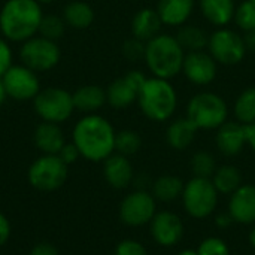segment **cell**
Returning a JSON list of instances; mask_svg holds the SVG:
<instances>
[{"label":"cell","mask_w":255,"mask_h":255,"mask_svg":"<svg viewBox=\"0 0 255 255\" xmlns=\"http://www.w3.org/2000/svg\"><path fill=\"white\" fill-rule=\"evenodd\" d=\"M145 49H146V42L139 40L133 36L123 43V55L128 61L143 60L145 58Z\"/></svg>","instance_id":"e575fe53"},{"label":"cell","mask_w":255,"mask_h":255,"mask_svg":"<svg viewBox=\"0 0 255 255\" xmlns=\"http://www.w3.org/2000/svg\"><path fill=\"white\" fill-rule=\"evenodd\" d=\"M137 105L148 120L164 123L176 112L178 93L169 79L146 76L137 97Z\"/></svg>","instance_id":"277c9868"},{"label":"cell","mask_w":255,"mask_h":255,"mask_svg":"<svg viewBox=\"0 0 255 255\" xmlns=\"http://www.w3.org/2000/svg\"><path fill=\"white\" fill-rule=\"evenodd\" d=\"M214 223H215V227L220 229V230H227V229H230V227L235 224V221H233L232 215L229 214V211H227V212H220V214H217Z\"/></svg>","instance_id":"60d3db41"},{"label":"cell","mask_w":255,"mask_h":255,"mask_svg":"<svg viewBox=\"0 0 255 255\" xmlns=\"http://www.w3.org/2000/svg\"><path fill=\"white\" fill-rule=\"evenodd\" d=\"M199 255H232L229 244L218 236H209L205 238L199 247H197Z\"/></svg>","instance_id":"836d02e7"},{"label":"cell","mask_w":255,"mask_h":255,"mask_svg":"<svg viewBox=\"0 0 255 255\" xmlns=\"http://www.w3.org/2000/svg\"><path fill=\"white\" fill-rule=\"evenodd\" d=\"M42 18L36 0H6L0 7V34L9 43H22L37 34Z\"/></svg>","instance_id":"7a4b0ae2"},{"label":"cell","mask_w":255,"mask_h":255,"mask_svg":"<svg viewBox=\"0 0 255 255\" xmlns=\"http://www.w3.org/2000/svg\"><path fill=\"white\" fill-rule=\"evenodd\" d=\"M229 214L235 224H255V185L244 184L232 196H229Z\"/></svg>","instance_id":"2e32d148"},{"label":"cell","mask_w":255,"mask_h":255,"mask_svg":"<svg viewBox=\"0 0 255 255\" xmlns=\"http://www.w3.org/2000/svg\"><path fill=\"white\" fill-rule=\"evenodd\" d=\"M233 21L236 25L245 33L255 28V3L250 0H244L241 4L236 6Z\"/></svg>","instance_id":"d6a6232c"},{"label":"cell","mask_w":255,"mask_h":255,"mask_svg":"<svg viewBox=\"0 0 255 255\" xmlns=\"http://www.w3.org/2000/svg\"><path fill=\"white\" fill-rule=\"evenodd\" d=\"M197 133L199 128L187 117L176 118L166 128V142L175 151H185L193 145Z\"/></svg>","instance_id":"7402d4cb"},{"label":"cell","mask_w":255,"mask_h":255,"mask_svg":"<svg viewBox=\"0 0 255 255\" xmlns=\"http://www.w3.org/2000/svg\"><path fill=\"white\" fill-rule=\"evenodd\" d=\"M6 99H7V94H6L4 85H3V82H1V79H0V108L3 106V103L6 102Z\"/></svg>","instance_id":"f6af8a7d"},{"label":"cell","mask_w":255,"mask_h":255,"mask_svg":"<svg viewBox=\"0 0 255 255\" xmlns=\"http://www.w3.org/2000/svg\"><path fill=\"white\" fill-rule=\"evenodd\" d=\"M163 25L164 24H163L157 9L143 7L134 13L131 24H130V30H131L133 37L143 40V42H149L151 39H154L155 36L160 34Z\"/></svg>","instance_id":"ffe728a7"},{"label":"cell","mask_w":255,"mask_h":255,"mask_svg":"<svg viewBox=\"0 0 255 255\" xmlns=\"http://www.w3.org/2000/svg\"><path fill=\"white\" fill-rule=\"evenodd\" d=\"M142 148V137L137 131L130 130V128H124L117 131L115 136V152L126 155V157H131L134 154H137Z\"/></svg>","instance_id":"f546056e"},{"label":"cell","mask_w":255,"mask_h":255,"mask_svg":"<svg viewBox=\"0 0 255 255\" xmlns=\"http://www.w3.org/2000/svg\"><path fill=\"white\" fill-rule=\"evenodd\" d=\"M157 203L151 191L134 190L121 200L118 209L120 220L128 227L148 226L157 214Z\"/></svg>","instance_id":"8fae6325"},{"label":"cell","mask_w":255,"mask_h":255,"mask_svg":"<svg viewBox=\"0 0 255 255\" xmlns=\"http://www.w3.org/2000/svg\"><path fill=\"white\" fill-rule=\"evenodd\" d=\"M40 6H43V4H51V3H54V0H36Z\"/></svg>","instance_id":"c3c4849f"},{"label":"cell","mask_w":255,"mask_h":255,"mask_svg":"<svg viewBox=\"0 0 255 255\" xmlns=\"http://www.w3.org/2000/svg\"><path fill=\"white\" fill-rule=\"evenodd\" d=\"M245 136H247V145L255 152V123L245 126Z\"/></svg>","instance_id":"7bdbcfd3"},{"label":"cell","mask_w":255,"mask_h":255,"mask_svg":"<svg viewBox=\"0 0 255 255\" xmlns=\"http://www.w3.org/2000/svg\"><path fill=\"white\" fill-rule=\"evenodd\" d=\"M182 73L193 85L205 87L215 81L218 73V63L208 51L187 52Z\"/></svg>","instance_id":"9a60e30c"},{"label":"cell","mask_w":255,"mask_h":255,"mask_svg":"<svg viewBox=\"0 0 255 255\" xmlns=\"http://www.w3.org/2000/svg\"><path fill=\"white\" fill-rule=\"evenodd\" d=\"M185 117L199 130H217L229 121V105L214 91H200L190 99Z\"/></svg>","instance_id":"5b68a950"},{"label":"cell","mask_w":255,"mask_h":255,"mask_svg":"<svg viewBox=\"0 0 255 255\" xmlns=\"http://www.w3.org/2000/svg\"><path fill=\"white\" fill-rule=\"evenodd\" d=\"M215 131L217 149L224 157H236L247 146L245 126L238 121H226Z\"/></svg>","instance_id":"ac0fdd59"},{"label":"cell","mask_w":255,"mask_h":255,"mask_svg":"<svg viewBox=\"0 0 255 255\" xmlns=\"http://www.w3.org/2000/svg\"><path fill=\"white\" fill-rule=\"evenodd\" d=\"M94 9L82 0H73L63 9V19L66 25L75 30H85L94 22Z\"/></svg>","instance_id":"484cf974"},{"label":"cell","mask_w":255,"mask_h":255,"mask_svg":"<svg viewBox=\"0 0 255 255\" xmlns=\"http://www.w3.org/2000/svg\"><path fill=\"white\" fill-rule=\"evenodd\" d=\"M33 142L42 154L57 155L64 146L66 139L60 124L42 121L33 133Z\"/></svg>","instance_id":"44dd1931"},{"label":"cell","mask_w":255,"mask_h":255,"mask_svg":"<svg viewBox=\"0 0 255 255\" xmlns=\"http://www.w3.org/2000/svg\"><path fill=\"white\" fill-rule=\"evenodd\" d=\"M134 169L128 157L114 152L103 161V176L114 190H126L133 184Z\"/></svg>","instance_id":"e0dca14e"},{"label":"cell","mask_w":255,"mask_h":255,"mask_svg":"<svg viewBox=\"0 0 255 255\" xmlns=\"http://www.w3.org/2000/svg\"><path fill=\"white\" fill-rule=\"evenodd\" d=\"M220 193L212 184L211 178L193 176L184 185L181 196L185 212L194 220H205L211 217L218 206Z\"/></svg>","instance_id":"8992f818"},{"label":"cell","mask_w":255,"mask_h":255,"mask_svg":"<svg viewBox=\"0 0 255 255\" xmlns=\"http://www.w3.org/2000/svg\"><path fill=\"white\" fill-rule=\"evenodd\" d=\"M19 60L21 64L27 66L36 73H43L58 66L61 60V49L57 42L36 34L21 43Z\"/></svg>","instance_id":"9c48e42d"},{"label":"cell","mask_w":255,"mask_h":255,"mask_svg":"<svg viewBox=\"0 0 255 255\" xmlns=\"http://www.w3.org/2000/svg\"><path fill=\"white\" fill-rule=\"evenodd\" d=\"M1 82L7 97L15 102L33 100L42 90L37 73L24 64H12L1 76Z\"/></svg>","instance_id":"7c38bea8"},{"label":"cell","mask_w":255,"mask_h":255,"mask_svg":"<svg viewBox=\"0 0 255 255\" xmlns=\"http://www.w3.org/2000/svg\"><path fill=\"white\" fill-rule=\"evenodd\" d=\"M131 185H134L136 190H148L149 185L152 187V182L149 181V178H148L145 173H136Z\"/></svg>","instance_id":"b9f144b4"},{"label":"cell","mask_w":255,"mask_h":255,"mask_svg":"<svg viewBox=\"0 0 255 255\" xmlns=\"http://www.w3.org/2000/svg\"><path fill=\"white\" fill-rule=\"evenodd\" d=\"M199 7L205 19L217 28L227 27L236 12L235 0H199Z\"/></svg>","instance_id":"cb8c5ba5"},{"label":"cell","mask_w":255,"mask_h":255,"mask_svg":"<svg viewBox=\"0 0 255 255\" xmlns=\"http://www.w3.org/2000/svg\"><path fill=\"white\" fill-rule=\"evenodd\" d=\"M176 40L182 46L185 52H197V51H206L209 43V34L199 25L184 24L178 27Z\"/></svg>","instance_id":"4316f807"},{"label":"cell","mask_w":255,"mask_h":255,"mask_svg":"<svg viewBox=\"0 0 255 255\" xmlns=\"http://www.w3.org/2000/svg\"><path fill=\"white\" fill-rule=\"evenodd\" d=\"M13 64V52L9 42L0 36V79L6 73V70Z\"/></svg>","instance_id":"8d00e7d4"},{"label":"cell","mask_w":255,"mask_h":255,"mask_svg":"<svg viewBox=\"0 0 255 255\" xmlns=\"http://www.w3.org/2000/svg\"><path fill=\"white\" fill-rule=\"evenodd\" d=\"M115 136L114 126L99 114L84 115L72 130V142L79 149L81 157L94 163H103L115 152Z\"/></svg>","instance_id":"6da1fadb"},{"label":"cell","mask_w":255,"mask_h":255,"mask_svg":"<svg viewBox=\"0 0 255 255\" xmlns=\"http://www.w3.org/2000/svg\"><path fill=\"white\" fill-rule=\"evenodd\" d=\"M61 160H63V163H66L67 166H72L73 163H76L79 158H81V152H79V149L76 148V145L73 143V142H66L64 143V146L60 149V152L57 154Z\"/></svg>","instance_id":"74e56055"},{"label":"cell","mask_w":255,"mask_h":255,"mask_svg":"<svg viewBox=\"0 0 255 255\" xmlns=\"http://www.w3.org/2000/svg\"><path fill=\"white\" fill-rule=\"evenodd\" d=\"M248 241H250V245L255 250V224H253V227H251V230H250Z\"/></svg>","instance_id":"bcb514c9"},{"label":"cell","mask_w":255,"mask_h":255,"mask_svg":"<svg viewBox=\"0 0 255 255\" xmlns=\"http://www.w3.org/2000/svg\"><path fill=\"white\" fill-rule=\"evenodd\" d=\"M185 182L176 175H161L152 181L151 193L157 202L172 203L181 199Z\"/></svg>","instance_id":"d4e9b609"},{"label":"cell","mask_w":255,"mask_h":255,"mask_svg":"<svg viewBox=\"0 0 255 255\" xmlns=\"http://www.w3.org/2000/svg\"><path fill=\"white\" fill-rule=\"evenodd\" d=\"M194 7V0H158L155 9L164 25L181 27L191 18Z\"/></svg>","instance_id":"d6986e66"},{"label":"cell","mask_w":255,"mask_h":255,"mask_svg":"<svg viewBox=\"0 0 255 255\" xmlns=\"http://www.w3.org/2000/svg\"><path fill=\"white\" fill-rule=\"evenodd\" d=\"M233 114L242 126L255 123V87H248L239 93L235 100Z\"/></svg>","instance_id":"f1b7e54d"},{"label":"cell","mask_w":255,"mask_h":255,"mask_svg":"<svg viewBox=\"0 0 255 255\" xmlns=\"http://www.w3.org/2000/svg\"><path fill=\"white\" fill-rule=\"evenodd\" d=\"M69 176V166L58 155L42 154L27 170L28 184L39 191H55L64 185Z\"/></svg>","instance_id":"ba28073f"},{"label":"cell","mask_w":255,"mask_h":255,"mask_svg":"<svg viewBox=\"0 0 255 255\" xmlns=\"http://www.w3.org/2000/svg\"><path fill=\"white\" fill-rule=\"evenodd\" d=\"M176 255H199V253H197V250H182Z\"/></svg>","instance_id":"7dc6e473"},{"label":"cell","mask_w":255,"mask_h":255,"mask_svg":"<svg viewBox=\"0 0 255 255\" xmlns=\"http://www.w3.org/2000/svg\"><path fill=\"white\" fill-rule=\"evenodd\" d=\"M244 42H245V46H247L248 52H255V28L250 30V31H245Z\"/></svg>","instance_id":"ee69618b"},{"label":"cell","mask_w":255,"mask_h":255,"mask_svg":"<svg viewBox=\"0 0 255 255\" xmlns=\"http://www.w3.org/2000/svg\"><path fill=\"white\" fill-rule=\"evenodd\" d=\"M114 255H149L146 247L136 239H124L117 244Z\"/></svg>","instance_id":"d590c367"},{"label":"cell","mask_w":255,"mask_h":255,"mask_svg":"<svg viewBox=\"0 0 255 255\" xmlns=\"http://www.w3.org/2000/svg\"><path fill=\"white\" fill-rule=\"evenodd\" d=\"M75 111H79L85 115L97 114L108 102H106V90L96 84H87L79 87L72 93Z\"/></svg>","instance_id":"603a6c76"},{"label":"cell","mask_w":255,"mask_h":255,"mask_svg":"<svg viewBox=\"0 0 255 255\" xmlns=\"http://www.w3.org/2000/svg\"><path fill=\"white\" fill-rule=\"evenodd\" d=\"M218 64L236 66L247 55V46L244 36L229 27H220L209 34V43L206 49Z\"/></svg>","instance_id":"30bf717a"},{"label":"cell","mask_w":255,"mask_h":255,"mask_svg":"<svg viewBox=\"0 0 255 255\" xmlns=\"http://www.w3.org/2000/svg\"><path fill=\"white\" fill-rule=\"evenodd\" d=\"M148 226L151 238L161 248L176 247L185 235V226L182 218L172 211H157Z\"/></svg>","instance_id":"5bb4252c"},{"label":"cell","mask_w":255,"mask_h":255,"mask_svg":"<svg viewBox=\"0 0 255 255\" xmlns=\"http://www.w3.org/2000/svg\"><path fill=\"white\" fill-rule=\"evenodd\" d=\"M145 79L146 75L140 70H128L126 75L114 79L106 88L108 105L121 111L136 103Z\"/></svg>","instance_id":"4fadbf2b"},{"label":"cell","mask_w":255,"mask_h":255,"mask_svg":"<svg viewBox=\"0 0 255 255\" xmlns=\"http://www.w3.org/2000/svg\"><path fill=\"white\" fill-rule=\"evenodd\" d=\"M185 54L187 52L182 49L175 36L160 33L146 42L143 61L151 72V76L170 81L182 73Z\"/></svg>","instance_id":"3957f363"},{"label":"cell","mask_w":255,"mask_h":255,"mask_svg":"<svg viewBox=\"0 0 255 255\" xmlns=\"http://www.w3.org/2000/svg\"><path fill=\"white\" fill-rule=\"evenodd\" d=\"M28 255H58V250L48 242H40L34 245Z\"/></svg>","instance_id":"ab89813d"},{"label":"cell","mask_w":255,"mask_h":255,"mask_svg":"<svg viewBox=\"0 0 255 255\" xmlns=\"http://www.w3.org/2000/svg\"><path fill=\"white\" fill-rule=\"evenodd\" d=\"M217 160L209 151H196L190 160V169L193 176L197 178H212L217 170Z\"/></svg>","instance_id":"4dcf8cb0"},{"label":"cell","mask_w":255,"mask_h":255,"mask_svg":"<svg viewBox=\"0 0 255 255\" xmlns=\"http://www.w3.org/2000/svg\"><path fill=\"white\" fill-rule=\"evenodd\" d=\"M36 115L46 123L63 124L75 112L72 93L60 87H48L31 100Z\"/></svg>","instance_id":"52a82bcc"},{"label":"cell","mask_w":255,"mask_h":255,"mask_svg":"<svg viewBox=\"0 0 255 255\" xmlns=\"http://www.w3.org/2000/svg\"><path fill=\"white\" fill-rule=\"evenodd\" d=\"M12 233V227H10V221L7 220V217L4 214L0 212V247H3Z\"/></svg>","instance_id":"f35d334b"},{"label":"cell","mask_w":255,"mask_h":255,"mask_svg":"<svg viewBox=\"0 0 255 255\" xmlns=\"http://www.w3.org/2000/svg\"><path fill=\"white\" fill-rule=\"evenodd\" d=\"M64 31H66V22H64L63 16L49 13V15H43L37 34L45 39L58 42L64 36Z\"/></svg>","instance_id":"1f68e13d"},{"label":"cell","mask_w":255,"mask_h":255,"mask_svg":"<svg viewBox=\"0 0 255 255\" xmlns=\"http://www.w3.org/2000/svg\"><path fill=\"white\" fill-rule=\"evenodd\" d=\"M250 1H253V3H255V0H250Z\"/></svg>","instance_id":"681fc988"},{"label":"cell","mask_w":255,"mask_h":255,"mask_svg":"<svg viewBox=\"0 0 255 255\" xmlns=\"http://www.w3.org/2000/svg\"><path fill=\"white\" fill-rule=\"evenodd\" d=\"M211 179L217 191L224 196H232L241 185H244L242 172L233 164L218 166Z\"/></svg>","instance_id":"83f0119b"}]
</instances>
